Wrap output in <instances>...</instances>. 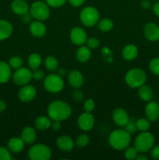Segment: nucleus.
<instances>
[{
    "mask_svg": "<svg viewBox=\"0 0 159 160\" xmlns=\"http://www.w3.org/2000/svg\"><path fill=\"white\" fill-rule=\"evenodd\" d=\"M47 112L51 120L62 121L71 116L72 108L65 102L62 100H55L48 105Z\"/></svg>",
    "mask_w": 159,
    "mask_h": 160,
    "instance_id": "1",
    "label": "nucleus"
},
{
    "mask_svg": "<svg viewBox=\"0 0 159 160\" xmlns=\"http://www.w3.org/2000/svg\"><path fill=\"white\" fill-rule=\"evenodd\" d=\"M108 141L112 148L117 151H123L130 145L131 134L125 129L115 130L109 134Z\"/></svg>",
    "mask_w": 159,
    "mask_h": 160,
    "instance_id": "2",
    "label": "nucleus"
},
{
    "mask_svg": "<svg viewBox=\"0 0 159 160\" xmlns=\"http://www.w3.org/2000/svg\"><path fill=\"white\" fill-rule=\"evenodd\" d=\"M126 84L132 88H139L143 85L147 81V74L140 68H133L129 70L125 76Z\"/></svg>",
    "mask_w": 159,
    "mask_h": 160,
    "instance_id": "3",
    "label": "nucleus"
},
{
    "mask_svg": "<svg viewBox=\"0 0 159 160\" xmlns=\"http://www.w3.org/2000/svg\"><path fill=\"white\" fill-rule=\"evenodd\" d=\"M154 135L148 131H143L136 138L134 141V147L139 152L144 153L150 151L154 145Z\"/></svg>",
    "mask_w": 159,
    "mask_h": 160,
    "instance_id": "4",
    "label": "nucleus"
},
{
    "mask_svg": "<svg viewBox=\"0 0 159 160\" xmlns=\"http://www.w3.org/2000/svg\"><path fill=\"white\" fill-rule=\"evenodd\" d=\"M44 87L50 93H59L63 89L64 81L58 73H50L44 78Z\"/></svg>",
    "mask_w": 159,
    "mask_h": 160,
    "instance_id": "5",
    "label": "nucleus"
},
{
    "mask_svg": "<svg viewBox=\"0 0 159 160\" xmlns=\"http://www.w3.org/2000/svg\"><path fill=\"white\" fill-rule=\"evenodd\" d=\"M99 18V12L94 6H86L80 12V20L86 27L94 26Z\"/></svg>",
    "mask_w": 159,
    "mask_h": 160,
    "instance_id": "6",
    "label": "nucleus"
},
{
    "mask_svg": "<svg viewBox=\"0 0 159 160\" xmlns=\"http://www.w3.org/2000/svg\"><path fill=\"white\" fill-rule=\"evenodd\" d=\"M51 150L45 144H35L28 150V156L31 160H48L51 157Z\"/></svg>",
    "mask_w": 159,
    "mask_h": 160,
    "instance_id": "7",
    "label": "nucleus"
},
{
    "mask_svg": "<svg viewBox=\"0 0 159 160\" xmlns=\"http://www.w3.org/2000/svg\"><path fill=\"white\" fill-rule=\"evenodd\" d=\"M30 13L33 18L44 21L50 17L49 6L41 1L34 2L30 7Z\"/></svg>",
    "mask_w": 159,
    "mask_h": 160,
    "instance_id": "8",
    "label": "nucleus"
},
{
    "mask_svg": "<svg viewBox=\"0 0 159 160\" xmlns=\"http://www.w3.org/2000/svg\"><path fill=\"white\" fill-rule=\"evenodd\" d=\"M33 79L32 72L27 67H20L17 69L12 75V81L14 84L18 86H23L29 84Z\"/></svg>",
    "mask_w": 159,
    "mask_h": 160,
    "instance_id": "9",
    "label": "nucleus"
},
{
    "mask_svg": "<svg viewBox=\"0 0 159 160\" xmlns=\"http://www.w3.org/2000/svg\"><path fill=\"white\" fill-rule=\"evenodd\" d=\"M70 36L72 43L74 44L75 45L81 46L87 42V33L84 31V29L80 28V27H75V28H72Z\"/></svg>",
    "mask_w": 159,
    "mask_h": 160,
    "instance_id": "10",
    "label": "nucleus"
},
{
    "mask_svg": "<svg viewBox=\"0 0 159 160\" xmlns=\"http://www.w3.org/2000/svg\"><path fill=\"white\" fill-rule=\"evenodd\" d=\"M37 95V89L35 87L27 84L26 85L21 86L18 92L19 99L23 102H29L35 98Z\"/></svg>",
    "mask_w": 159,
    "mask_h": 160,
    "instance_id": "11",
    "label": "nucleus"
},
{
    "mask_svg": "<svg viewBox=\"0 0 159 160\" xmlns=\"http://www.w3.org/2000/svg\"><path fill=\"white\" fill-rule=\"evenodd\" d=\"M77 124L80 129L84 131H90L94 126V118L91 112H84L78 117Z\"/></svg>",
    "mask_w": 159,
    "mask_h": 160,
    "instance_id": "12",
    "label": "nucleus"
},
{
    "mask_svg": "<svg viewBox=\"0 0 159 160\" xmlns=\"http://www.w3.org/2000/svg\"><path fill=\"white\" fill-rule=\"evenodd\" d=\"M143 34L150 42H157L159 40V27L154 23L149 22L143 28Z\"/></svg>",
    "mask_w": 159,
    "mask_h": 160,
    "instance_id": "13",
    "label": "nucleus"
},
{
    "mask_svg": "<svg viewBox=\"0 0 159 160\" xmlns=\"http://www.w3.org/2000/svg\"><path fill=\"white\" fill-rule=\"evenodd\" d=\"M112 120L117 126L125 127V125L129 122V117L124 109L117 108L112 112Z\"/></svg>",
    "mask_w": 159,
    "mask_h": 160,
    "instance_id": "14",
    "label": "nucleus"
},
{
    "mask_svg": "<svg viewBox=\"0 0 159 160\" xmlns=\"http://www.w3.org/2000/svg\"><path fill=\"white\" fill-rule=\"evenodd\" d=\"M146 118L151 122L156 121L159 118V104L156 102H148L145 106Z\"/></svg>",
    "mask_w": 159,
    "mask_h": 160,
    "instance_id": "15",
    "label": "nucleus"
},
{
    "mask_svg": "<svg viewBox=\"0 0 159 160\" xmlns=\"http://www.w3.org/2000/svg\"><path fill=\"white\" fill-rule=\"evenodd\" d=\"M68 81L71 87L74 88H80L84 84V76L82 73L78 70H73L69 73Z\"/></svg>",
    "mask_w": 159,
    "mask_h": 160,
    "instance_id": "16",
    "label": "nucleus"
},
{
    "mask_svg": "<svg viewBox=\"0 0 159 160\" xmlns=\"http://www.w3.org/2000/svg\"><path fill=\"white\" fill-rule=\"evenodd\" d=\"M30 32L34 37L41 38L46 34V26L41 20H36L30 23Z\"/></svg>",
    "mask_w": 159,
    "mask_h": 160,
    "instance_id": "17",
    "label": "nucleus"
},
{
    "mask_svg": "<svg viewBox=\"0 0 159 160\" xmlns=\"http://www.w3.org/2000/svg\"><path fill=\"white\" fill-rule=\"evenodd\" d=\"M58 148L63 152H70L74 148V142L73 139L67 135H62L56 140Z\"/></svg>",
    "mask_w": 159,
    "mask_h": 160,
    "instance_id": "18",
    "label": "nucleus"
},
{
    "mask_svg": "<svg viewBox=\"0 0 159 160\" xmlns=\"http://www.w3.org/2000/svg\"><path fill=\"white\" fill-rule=\"evenodd\" d=\"M25 143L21 138L14 137L8 141L7 147L10 152L13 153H19L24 148Z\"/></svg>",
    "mask_w": 159,
    "mask_h": 160,
    "instance_id": "19",
    "label": "nucleus"
},
{
    "mask_svg": "<svg viewBox=\"0 0 159 160\" xmlns=\"http://www.w3.org/2000/svg\"><path fill=\"white\" fill-rule=\"evenodd\" d=\"M20 138L23 139L25 144L31 145V144H34L37 139V132L34 128H31V127H26L22 131Z\"/></svg>",
    "mask_w": 159,
    "mask_h": 160,
    "instance_id": "20",
    "label": "nucleus"
},
{
    "mask_svg": "<svg viewBox=\"0 0 159 160\" xmlns=\"http://www.w3.org/2000/svg\"><path fill=\"white\" fill-rule=\"evenodd\" d=\"M12 77L11 67L9 62L0 61V84L7 83Z\"/></svg>",
    "mask_w": 159,
    "mask_h": 160,
    "instance_id": "21",
    "label": "nucleus"
},
{
    "mask_svg": "<svg viewBox=\"0 0 159 160\" xmlns=\"http://www.w3.org/2000/svg\"><path fill=\"white\" fill-rule=\"evenodd\" d=\"M11 9L14 13L20 16L29 12V6L24 0H14L11 4Z\"/></svg>",
    "mask_w": 159,
    "mask_h": 160,
    "instance_id": "22",
    "label": "nucleus"
},
{
    "mask_svg": "<svg viewBox=\"0 0 159 160\" xmlns=\"http://www.w3.org/2000/svg\"><path fill=\"white\" fill-rule=\"evenodd\" d=\"M138 52V48L135 45L129 44L123 48L122 55L124 59L127 61H132L137 57Z\"/></svg>",
    "mask_w": 159,
    "mask_h": 160,
    "instance_id": "23",
    "label": "nucleus"
},
{
    "mask_svg": "<svg viewBox=\"0 0 159 160\" xmlns=\"http://www.w3.org/2000/svg\"><path fill=\"white\" fill-rule=\"evenodd\" d=\"M12 25L8 20H0V41L9 38L12 34Z\"/></svg>",
    "mask_w": 159,
    "mask_h": 160,
    "instance_id": "24",
    "label": "nucleus"
},
{
    "mask_svg": "<svg viewBox=\"0 0 159 160\" xmlns=\"http://www.w3.org/2000/svg\"><path fill=\"white\" fill-rule=\"evenodd\" d=\"M76 59L80 62H86L91 57V49L88 46L81 45L76 53Z\"/></svg>",
    "mask_w": 159,
    "mask_h": 160,
    "instance_id": "25",
    "label": "nucleus"
},
{
    "mask_svg": "<svg viewBox=\"0 0 159 160\" xmlns=\"http://www.w3.org/2000/svg\"><path fill=\"white\" fill-rule=\"evenodd\" d=\"M51 120L49 117H46V116H41L38 117L35 120V125L36 129L38 131H47L51 128Z\"/></svg>",
    "mask_w": 159,
    "mask_h": 160,
    "instance_id": "26",
    "label": "nucleus"
},
{
    "mask_svg": "<svg viewBox=\"0 0 159 160\" xmlns=\"http://www.w3.org/2000/svg\"><path fill=\"white\" fill-rule=\"evenodd\" d=\"M138 95L143 101L150 102L153 98V90L150 86L143 84L139 88Z\"/></svg>",
    "mask_w": 159,
    "mask_h": 160,
    "instance_id": "27",
    "label": "nucleus"
},
{
    "mask_svg": "<svg viewBox=\"0 0 159 160\" xmlns=\"http://www.w3.org/2000/svg\"><path fill=\"white\" fill-rule=\"evenodd\" d=\"M41 56L38 53H32V54L30 55L27 59L28 67L32 70L38 69L40 66L41 65Z\"/></svg>",
    "mask_w": 159,
    "mask_h": 160,
    "instance_id": "28",
    "label": "nucleus"
},
{
    "mask_svg": "<svg viewBox=\"0 0 159 160\" xmlns=\"http://www.w3.org/2000/svg\"><path fill=\"white\" fill-rule=\"evenodd\" d=\"M98 28L102 32H108L110 31L113 28L114 23L111 19L109 18H103L101 20H98L97 23Z\"/></svg>",
    "mask_w": 159,
    "mask_h": 160,
    "instance_id": "29",
    "label": "nucleus"
},
{
    "mask_svg": "<svg viewBox=\"0 0 159 160\" xmlns=\"http://www.w3.org/2000/svg\"><path fill=\"white\" fill-rule=\"evenodd\" d=\"M45 68L50 72L55 71L59 67V62L57 59L53 56H47L46 59H45Z\"/></svg>",
    "mask_w": 159,
    "mask_h": 160,
    "instance_id": "30",
    "label": "nucleus"
},
{
    "mask_svg": "<svg viewBox=\"0 0 159 160\" xmlns=\"http://www.w3.org/2000/svg\"><path fill=\"white\" fill-rule=\"evenodd\" d=\"M136 125L138 131L140 132L148 131L151 128V121L147 118H140L136 121Z\"/></svg>",
    "mask_w": 159,
    "mask_h": 160,
    "instance_id": "31",
    "label": "nucleus"
},
{
    "mask_svg": "<svg viewBox=\"0 0 159 160\" xmlns=\"http://www.w3.org/2000/svg\"><path fill=\"white\" fill-rule=\"evenodd\" d=\"M89 142H90V138L86 134H80L75 141V143L79 148H84L88 145Z\"/></svg>",
    "mask_w": 159,
    "mask_h": 160,
    "instance_id": "32",
    "label": "nucleus"
},
{
    "mask_svg": "<svg viewBox=\"0 0 159 160\" xmlns=\"http://www.w3.org/2000/svg\"><path fill=\"white\" fill-rule=\"evenodd\" d=\"M138 153H139L138 150H137L135 147L129 146L125 149L124 156L126 159L133 160V159H136L137 156H138Z\"/></svg>",
    "mask_w": 159,
    "mask_h": 160,
    "instance_id": "33",
    "label": "nucleus"
},
{
    "mask_svg": "<svg viewBox=\"0 0 159 160\" xmlns=\"http://www.w3.org/2000/svg\"><path fill=\"white\" fill-rule=\"evenodd\" d=\"M9 64L11 67V68L17 70V69H19L23 67V59L20 56H12V57L9 59Z\"/></svg>",
    "mask_w": 159,
    "mask_h": 160,
    "instance_id": "34",
    "label": "nucleus"
},
{
    "mask_svg": "<svg viewBox=\"0 0 159 160\" xmlns=\"http://www.w3.org/2000/svg\"><path fill=\"white\" fill-rule=\"evenodd\" d=\"M149 69L153 74L159 76V58L155 57L151 60L149 63Z\"/></svg>",
    "mask_w": 159,
    "mask_h": 160,
    "instance_id": "35",
    "label": "nucleus"
},
{
    "mask_svg": "<svg viewBox=\"0 0 159 160\" xmlns=\"http://www.w3.org/2000/svg\"><path fill=\"white\" fill-rule=\"evenodd\" d=\"M101 56L105 62L111 63L113 61V55L108 47H104L101 49Z\"/></svg>",
    "mask_w": 159,
    "mask_h": 160,
    "instance_id": "36",
    "label": "nucleus"
},
{
    "mask_svg": "<svg viewBox=\"0 0 159 160\" xmlns=\"http://www.w3.org/2000/svg\"><path fill=\"white\" fill-rule=\"evenodd\" d=\"M84 109L85 112H92L95 109V102L92 98H87L84 103Z\"/></svg>",
    "mask_w": 159,
    "mask_h": 160,
    "instance_id": "37",
    "label": "nucleus"
},
{
    "mask_svg": "<svg viewBox=\"0 0 159 160\" xmlns=\"http://www.w3.org/2000/svg\"><path fill=\"white\" fill-rule=\"evenodd\" d=\"M125 130L130 134H135L137 132V131H138L137 128V125H136V121L131 120L129 119V122L125 125Z\"/></svg>",
    "mask_w": 159,
    "mask_h": 160,
    "instance_id": "38",
    "label": "nucleus"
},
{
    "mask_svg": "<svg viewBox=\"0 0 159 160\" xmlns=\"http://www.w3.org/2000/svg\"><path fill=\"white\" fill-rule=\"evenodd\" d=\"M12 159L10 151L6 147L0 146V160H10Z\"/></svg>",
    "mask_w": 159,
    "mask_h": 160,
    "instance_id": "39",
    "label": "nucleus"
},
{
    "mask_svg": "<svg viewBox=\"0 0 159 160\" xmlns=\"http://www.w3.org/2000/svg\"><path fill=\"white\" fill-rule=\"evenodd\" d=\"M87 45L90 49H95V48H98L100 45V42L97 38L92 37L90 38H87Z\"/></svg>",
    "mask_w": 159,
    "mask_h": 160,
    "instance_id": "40",
    "label": "nucleus"
},
{
    "mask_svg": "<svg viewBox=\"0 0 159 160\" xmlns=\"http://www.w3.org/2000/svg\"><path fill=\"white\" fill-rule=\"evenodd\" d=\"M67 0H45V2L53 8H59L63 6Z\"/></svg>",
    "mask_w": 159,
    "mask_h": 160,
    "instance_id": "41",
    "label": "nucleus"
},
{
    "mask_svg": "<svg viewBox=\"0 0 159 160\" xmlns=\"http://www.w3.org/2000/svg\"><path fill=\"white\" fill-rule=\"evenodd\" d=\"M32 77L33 79L36 80V81H41L45 78L43 70H39V69H36L32 72Z\"/></svg>",
    "mask_w": 159,
    "mask_h": 160,
    "instance_id": "42",
    "label": "nucleus"
},
{
    "mask_svg": "<svg viewBox=\"0 0 159 160\" xmlns=\"http://www.w3.org/2000/svg\"><path fill=\"white\" fill-rule=\"evenodd\" d=\"M73 98L78 102L82 101L84 99V93L82 92V91L78 90V88H76V90L73 93Z\"/></svg>",
    "mask_w": 159,
    "mask_h": 160,
    "instance_id": "43",
    "label": "nucleus"
},
{
    "mask_svg": "<svg viewBox=\"0 0 159 160\" xmlns=\"http://www.w3.org/2000/svg\"><path fill=\"white\" fill-rule=\"evenodd\" d=\"M151 156L154 159H159V145L153 146L151 149Z\"/></svg>",
    "mask_w": 159,
    "mask_h": 160,
    "instance_id": "44",
    "label": "nucleus"
},
{
    "mask_svg": "<svg viewBox=\"0 0 159 160\" xmlns=\"http://www.w3.org/2000/svg\"><path fill=\"white\" fill-rule=\"evenodd\" d=\"M70 4L74 7H80L84 3L85 0H68Z\"/></svg>",
    "mask_w": 159,
    "mask_h": 160,
    "instance_id": "45",
    "label": "nucleus"
},
{
    "mask_svg": "<svg viewBox=\"0 0 159 160\" xmlns=\"http://www.w3.org/2000/svg\"><path fill=\"white\" fill-rule=\"evenodd\" d=\"M61 121H59V120H52L51 121V128L53 131H58L61 128Z\"/></svg>",
    "mask_w": 159,
    "mask_h": 160,
    "instance_id": "46",
    "label": "nucleus"
},
{
    "mask_svg": "<svg viewBox=\"0 0 159 160\" xmlns=\"http://www.w3.org/2000/svg\"><path fill=\"white\" fill-rule=\"evenodd\" d=\"M21 18L22 20H23L25 23H29L31 21V18H33V17L31 15V13H30L29 12H26V13L21 15Z\"/></svg>",
    "mask_w": 159,
    "mask_h": 160,
    "instance_id": "47",
    "label": "nucleus"
},
{
    "mask_svg": "<svg viewBox=\"0 0 159 160\" xmlns=\"http://www.w3.org/2000/svg\"><path fill=\"white\" fill-rule=\"evenodd\" d=\"M140 6L143 9H149L151 7V2L149 0H143L140 3Z\"/></svg>",
    "mask_w": 159,
    "mask_h": 160,
    "instance_id": "48",
    "label": "nucleus"
},
{
    "mask_svg": "<svg viewBox=\"0 0 159 160\" xmlns=\"http://www.w3.org/2000/svg\"><path fill=\"white\" fill-rule=\"evenodd\" d=\"M152 9L154 13L155 14L157 17H159V2H157L154 3V4L153 5Z\"/></svg>",
    "mask_w": 159,
    "mask_h": 160,
    "instance_id": "49",
    "label": "nucleus"
},
{
    "mask_svg": "<svg viewBox=\"0 0 159 160\" xmlns=\"http://www.w3.org/2000/svg\"><path fill=\"white\" fill-rule=\"evenodd\" d=\"M57 73L60 77L63 78V77H65V75H66V71H65V69L62 68V67H61L60 69H59V70H58V73Z\"/></svg>",
    "mask_w": 159,
    "mask_h": 160,
    "instance_id": "50",
    "label": "nucleus"
},
{
    "mask_svg": "<svg viewBox=\"0 0 159 160\" xmlns=\"http://www.w3.org/2000/svg\"><path fill=\"white\" fill-rule=\"evenodd\" d=\"M6 109V103L3 100H0V112H2Z\"/></svg>",
    "mask_w": 159,
    "mask_h": 160,
    "instance_id": "51",
    "label": "nucleus"
},
{
    "mask_svg": "<svg viewBox=\"0 0 159 160\" xmlns=\"http://www.w3.org/2000/svg\"><path fill=\"white\" fill-rule=\"evenodd\" d=\"M136 159L137 160H147L148 157L147 156H144V155H143V154H140V155L138 154V156H137Z\"/></svg>",
    "mask_w": 159,
    "mask_h": 160,
    "instance_id": "52",
    "label": "nucleus"
},
{
    "mask_svg": "<svg viewBox=\"0 0 159 160\" xmlns=\"http://www.w3.org/2000/svg\"><path fill=\"white\" fill-rule=\"evenodd\" d=\"M157 1H158V0H157Z\"/></svg>",
    "mask_w": 159,
    "mask_h": 160,
    "instance_id": "53",
    "label": "nucleus"
}]
</instances>
